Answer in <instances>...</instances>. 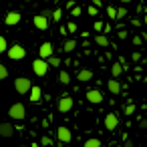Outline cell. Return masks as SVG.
I'll return each mask as SVG.
<instances>
[{"mask_svg":"<svg viewBox=\"0 0 147 147\" xmlns=\"http://www.w3.org/2000/svg\"><path fill=\"white\" fill-rule=\"evenodd\" d=\"M6 55H8V59H12V61H22V59L26 57V49L16 42V45H12V47L6 49Z\"/></svg>","mask_w":147,"mask_h":147,"instance_id":"cell-2","label":"cell"},{"mask_svg":"<svg viewBox=\"0 0 147 147\" xmlns=\"http://www.w3.org/2000/svg\"><path fill=\"white\" fill-rule=\"evenodd\" d=\"M20 147H26V145H20Z\"/></svg>","mask_w":147,"mask_h":147,"instance_id":"cell-44","label":"cell"},{"mask_svg":"<svg viewBox=\"0 0 147 147\" xmlns=\"http://www.w3.org/2000/svg\"><path fill=\"white\" fill-rule=\"evenodd\" d=\"M133 113H135V105H127V107H125V115H129V117H131Z\"/></svg>","mask_w":147,"mask_h":147,"instance_id":"cell-30","label":"cell"},{"mask_svg":"<svg viewBox=\"0 0 147 147\" xmlns=\"http://www.w3.org/2000/svg\"><path fill=\"white\" fill-rule=\"evenodd\" d=\"M8 117L14 119V121H24V119H26V107H24L22 103H14V105H10V109H8Z\"/></svg>","mask_w":147,"mask_h":147,"instance_id":"cell-1","label":"cell"},{"mask_svg":"<svg viewBox=\"0 0 147 147\" xmlns=\"http://www.w3.org/2000/svg\"><path fill=\"white\" fill-rule=\"evenodd\" d=\"M95 45H97V47H109L107 34H97V36H95Z\"/></svg>","mask_w":147,"mask_h":147,"instance_id":"cell-18","label":"cell"},{"mask_svg":"<svg viewBox=\"0 0 147 147\" xmlns=\"http://www.w3.org/2000/svg\"><path fill=\"white\" fill-rule=\"evenodd\" d=\"M117 34H119V38H127V30H119Z\"/></svg>","mask_w":147,"mask_h":147,"instance_id":"cell-38","label":"cell"},{"mask_svg":"<svg viewBox=\"0 0 147 147\" xmlns=\"http://www.w3.org/2000/svg\"><path fill=\"white\" fill-rule=\"evenodd\" d=\"M131 59H133L135 63H137V61H141V53H139V51H135V53L131 55Z\"/></svg>","mask_w":147,"mask_h":147,"instance_id":"cell-32","label":"cell"},{"mask_svg":"<svg viewBox=\"0 0 147 147\" xmlns=\"http://www.w3.org/2000/svg\"><path fill=\"white\" fill-rule=\"evenodd\" d=\"M131 2V0H121V4H129Z\"/></svg>","mask_w":147,"mask_h":147,"instance_id":"cell-40","label":"cell"},{"mask_svg":"<svg viewBox=\"0 0 147 147\" xmlns=\"http://www.w3.org/2000/svg\"><path fill=\"white\" fill-rule=\"evenodd\" d=\"M121 75H123V65H121V63L111 65V77H113V79H119Z\"/></svg>","mask_w":147,"mask_h":147,"instance_id":"cell-16","label":"cell"},{"mask_svg":"<svg viewBox=\"0 0 147 147\" xmlns=\"http://www.w3.org/2000/svg\"><path fill=\"white\" fill-rule=\"evenodd\" d=\"M30 147H40V145H38V143H32V145H30Z\"/></svg>","mask_w":147,"mask_h":147,"instance_id":"cell-41","label":"cell"},{"mask_svg":"<svg viewBox=\"0 0 147 147\" xmlns=\"http://www.w3.org/2000/svg\"><path fill=\"white\" fill-rule=\"evenodd\" d=\"M67 30L75 32V30H77V24H75V22H69V24H67Z\"/></svg>","mask_w":147,"mask_h":147,"instance_id":"cell-33","label":"cell"},{"mask_svg":"<svg viewBox=\"0 0 147 147\" xmlns=\"http://www.w3.org/2000/svg\"><path fill=\"white\" fill-rule=\"evenodd\" d=\"M75 49H77V40H75V38H67L65 45H63V51H65V53H73Z\"/></svg>","mask_w":147,"mask_h":147,"instance_id":"cell-17","label":"cell"},{"mask_svg":"<svg viewBox=\"0 0 147 147\" xmlns=\"http://www.w3.org/2000/svg\"><path fill=\"white\" fill-rule=\"evenodd\" d=\"M111 147H117V143H113V145H111Z\"/></svg>","mask_w":147,"mask_h":147,"instance_id":"cell-43","label":"cell"},{"mask_svg":"<svg viewBox=\"0 0 147 147\" xmlns=\"http://www.w3.org/2000/svg\"><path fill=\"white\" fill-rule=\"evenodd\" d=\"M85 97H87V101H89L91 105H101V103H103V93H101L99 89H89V91L85 93Z\"/></svg>","mask_w":147,"mask_h":147,"instance_id":"cell-5","label":"cell"},{"mask_svg":"<svg viewBox=\"0 0 147 147\" xmlns=\"http://www.w3.org/2000/svg\"><path fill=\"white\" fill-rule=\"evenodd\" d=\"M32 73H34L36 77H45V75L49 73L47 61H45V59H34V61H32Z\"/></svg>","mask_w":147,"mask_h":147,"instance_id":"cell-3","label":"cell"},{"mask_svg":"<svg viewBox=\"0 0 147 147\" xmlns=\"http://www.w3.org/2000/svg\"><path fill=\"white\" fill-rule=\"evenodd\" d=\"M73 105H75L73 97H71V95H63L61 101H59V111H61V113H69V111L73 109Z\"/></svg>","mask_w":147,"mask_h":147,"instance_id":"cell-7","label":"cell"},{"mask_svg":"<svg viewBox=\"0 0 147 147\" xmlns=\"http://www.w3.org/2000/svg\"><path fill=\"white\" fill-rule=\"evenodd\" d=\"M81 12H83V8H81V6H77V4L71 8V16H81Z\"/></svg>","mask_w":147,"mask_h":147,"instance_id":"cell-28","label":"cell"},{"mask_svg":"<svg viewBox=\"0 0 147 147\" xmlns=\"http://www.w3.org/2000/svg\"><path fill=\"white\" fill-rule=\"evenodd\" d=\"M40 14H42V16H45V18H49V20H51V10H49V8H45V10H42V12H40Z\"/></svg>","mask_w":147,"mask_h":147,"instance_id":"cell-35","label":"cell"},{"mask_svg":"<svg viewBox=\"0 0 147 147\" xmlns=\"http://www.w3.org/2000/svg\"><path fill=\"white\" fill-rule=\"evenodd\" d=\"M93 28H95L97 32H99V30H103V22H101V20H97V22L93 24Z\"/></svg>","mask_w":147,"mask_h":147,"instance_id":"cell-31","label":"cell"},{"mask_svg":"<svg viewBox=\"0 0 147 147\" xmlns=\"http://www.w3.org/2000/svg\"><path fill=\"white\" fill-rule=\"evenodd\" d=\"M30 79H26V77H18L16 81H14V89H16V93L18 95H26L28 93V89H30Z\"/></svg>","mask_w":147,"mask_h":147,"instance_id":"cell-4","label":"cell"},{"mask_svg":"<svg viewBox=\"0 0 147 147\" xmlns=\"http://www.w3.org/2000/svg\"><path fill=\"white\" fill-rule=\"evenodd\" d=\"M32 22H34V26H36L38 30H47V28H49V18H45L42 14H36Z\"/></svg>","mask_w":147,"mask_h":147,"instance_id":"cell-13","label":"cell"},{"mask_svg":"<svg viewBox=\"0 0 147 147\" xmlns=\"http://www.w3.org/2000/svg\"><path fill=\"white\" fill-rule=\"evenodd\" d=\"M93 6H97V8H101V6H103V0H93Z\"/></svg>","mask_w":147,"mask_h":147,"instance_id":"cell-37","label":"cell"},{"mask_svg":"<svg viewBox=\"0 0 147 147\" xmlns=\"http://www.w3.org/2000/svg\"><path fill=\"white\" fill-rule=\"evenodd\" d=\"M105 10H107V16H109L111 20H117V10H115V6H111V4H109Z\"/></svg>","mask_w":147,"mask_h":147,"instance_id":"cell-23","label":"cell"},{"mask_svg":"<svg viewBox=\"0 0 147 147\" xmlns=\"http://www.w3.org/2000/svg\"><path fill=\"white\" fill-rule=\"evenodd\" d=\"M6 49H8V40L0 34V53H6Z\"/></svg>","mask_w":147,"mask_h":147,"instance_id":"cell-25","label":"cell"},{"mask_svg":"<svg viewBox=\"0 0 147 147\" xmlns=\"http://www.w3.org/2000/svg\"><path fill=\"white\" fill-rule=\"evenodd\" d=\"M103 123H105V129H107V131H115V129L119 127V117H117L115 113H107L105 119H103Z\"/></svg>","mask_w":147,"mask_h":147,"instance_id":"cell-6","label":"cell"},{"mask_svg":"<svg viewBox=\"0 0 147 147\" xmlns=\"http://www.w3.org/2000/svg\"><path fill=\"white\" fill-rule=\"evenodd\" d=\"M57 137H59V141H61V143H67V145L73 141V133H71V129H69V127H65V125L57 129Z\"/></svg>","mask_w":147,"mask_h":147,"instance_id":"cell-8","label":"cell"},{"mask_svg":"<svg viewBox=\"0 0 147 147\" xmlns=\"http://www.w3.org/2000/svg\"><path fill=\"white\" fill-rule=\"evenodd\" d=\"M107 89H109L111 95H119V93H121V83H119L117 79H109V81H107Z\"/></svg>","mask_w":147,"mask_h":147,"instance_id":"cell-15","label":"cell"},{"mask_svg":"<svg viewBox=\"0 0 147 147\" xmlns=\"http://www.w3.org/2000/svg\"><path fill=\"white\" fill-rule=\"evenodd\" d=\"M28 99L32 101V103H38L40 99H42V89L38 87V85H30V89H28Z\"/></svg>","mask_w":147,"mask_h":147,"instance_id":"cell-12","label":"cell"},{"mask_svg":"<svg viewBox=\"0 0 147 147\" xmlns=\"http://www.w3.org/2000/svg\"><path fill=\"white\" fill-rule=\"evenodd\" d=\"M6 77H8V69H6V65L0 63V81H4Z\"/></svg>","mask_w":147,"mask_h":147,"instance_id":"cell-26","label":"cell"},{"mask_svg":"<svg viewBox=\"0 0 147 147\" xmlns=\"http://www.w3.org/2000/svg\"><path fill=\"white\" fill-rule=\"evenodd\" d=\"M125 147H133V143H131V141H127V143H125Z\"/></svg>","mask_w":147,"mask_h":147,"instance_id":"cell-39","label":"cell"},{"mask_svg":"<svg viewBox=\"0 0 147 147\" xmlns=\"http://www.w3.org/2000/svg\"><path fill=\"white\" fill-rule=\"evenodd\" d=\"M18 22H20V12H16V10H10L6 14V18H4V24L6 26H16Z\"/></svg>","mask_w":147,"mask_h":147,"instance_id":"cell-11","label":"cell"},{"mask_svg":"<svg viewBox=\"0 0 147 147\" xmlns=\"http://www.w3.org/2000/svg\"><path fill=\"white\" fill-rule=\"evenodd\" d=\"M38 145H42V147H49V145H53V141H51V137H49V135H42Z\"/></svg>","mask_w":147,"mask_h":147,"instance_id":"cell-27","label":"cell"},{"mask_svg":"<svg viewBox=\"0 0 147 147\" xmlns=\"http://www.w3.org/2000/svg\"><path fill=\"white\" fill-rule=\"evenodd\" d=\"M12 135H14V125H12V123H8V121L0 123V137L8 139V137H12Z\"/></svg>","mask_w":147,"mask_h":147,"instance_id":"cell-10","label":"cell"},{"mask_svg":"<svg viewBox=\"0 0 147 147\" xmlns=\"http://www.w3.org/2000/svg\"><path fill=\"white\" fill-rule=\"evenodd\" d=\"M51 18H53L55 22H61V20H63V8H55V10L51 12Z\"/></svg>","mask_w":147,"mask_h":147,"instance_id":"cell-21","label":"cell"},{"mask_svg":"<svg viewBox=\"0 0 147 147\" xmlns=\"http://www.w3.org/2000/svg\"><path fill=\"white\" fill-rule=\"evenodd\" d=\"M115 10H117V20H119V18H125V16L129 14L125 6H119V8H115Z\"/></svg>","mask_w":147,"mask_h":147,"instance_id":"cell-24","label":"cell"},{"mask_svg":"<svg viewBox=\"0 0 147 147\" xmlns=\"http://www.w3.org/2000/svg\"><path fill=\"white\" fill-rule=\"evenodd\" d=\"M22 2H32V0H22Z\"/></svg>","mask_w":147,"mask_h":147,"instance_id":"cell-42","label":"cell"},{"mask_svg":"<svg viewBox=\"0 0 147 147\" xmlns=\"http://www.w3.org/2000/svg\"><path fill=\"white\" fill-rule=\"evenodd\" d=\"M51 55H55V45L53 42H42L40 49H38V59H49Z\"/></svg>","mask_w":147,"mask_h":147,"instance_id":"cell-9","label":"cell"},{"mask_svg":"<svg viewBox=\"0 0 147 147\" xmlns=\"http://www.w3.org/2000/svg\"><path fill=\"white\" fill-rule=\"evenodd\" d=\"M133 45H137V47L143 45V36H135V38H133Z\"/></svg>","mask_w":147,"mask_h":147,"instance_id":"cell-34","label":"cell"},{"mask_svg":"<svg viewBox=\"0 0 147 147\" xmlns=\"http://www.w3.org/2000/svg\"><path fill=\"white\" fill-rule=\"evenodd\" d=\"M93 71H89V69H81L79 73H77V79L81 81V83H89V81H93Z\"/></svg>","mask_w":147,"mask_h":147,"instance_id":"cell-14","label":"cell"},{"mask_svg":"<svg viewBox=\"0 0 147 147\" xmlns=\"http://www.w3.org/2000/svg\"><path fill=\"white\" fill-rule=\"evenodd\" d=\"M59 83H61V85H69V83H71V75H69L67 71H61V73H59Z\"/></svg>","mask_w":147,"mask_h":147,"instance_id":"cell-20","label":"cell"},{"mask_svg":"<svg viewBox=\"0 0 147 147\" xmlns=\"http://www.w3.org/2000/svg\"><path fill=\"white\" fill-rule=\"evenodd\" d=\"M47 65H49V67H61V59L55 57V55H51V57L47 59Z\"/></svg>","mask_w":147,"mask_h":147,"instance_id":"cell-22","label":"cell"},{"mask_svg":"<svg viewBox=\"0 0 147 147\" xmlns=\"http://www.w3.org/2000/svg\"><path fill=\"white\" fill-rule=\"evenodd\" d=\"M87 12H89V14H91V16H97V12H99V8H97V6H93V4H91V6H89V8H87Z\"/></svg>","mask_w":147,"mask_h":147,"instance_id":"cell-29","label":"cell"},{"mask_svg":"<svg viewBox=\"0 0 147 147\" xmlns=\"http://www.w3.org/2000/svg\"><path fill=\"white\" fill-rule=\"evenodd\" d=\"M103 143H101V139L99 137H91V139H87L85 143H83V147H101Z\"/></svg>","mask_w":147,"mask_h":147,"instance_id":"cell-19","label":"cell"},{"mask_svg":"<svg viewBox=\"0 0 147 147\" xmlns=\"http://www.w3.org/2000/svg\"><path fill=\"white\" fill-rule=\"evenodd\" d=\"M75 4H77V0H69V2H67V10H71Z\"/></svg>","mask_w":147,"mask_h":147,"instance_id":"cell-36","label":"cell"}]
</instances>
